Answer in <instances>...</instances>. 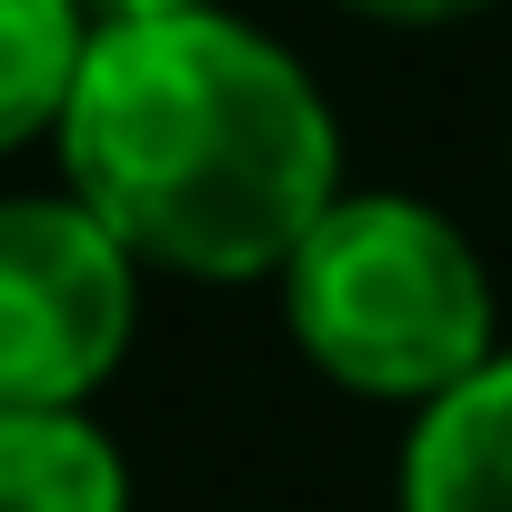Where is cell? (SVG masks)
<instances>
[{
    "label": "cell",
    "mask_w": 512,
    "mask_h": 512,
    "mask_svg": "<svg viewBox=\"0 0 512 512\" xmlns=\"http://www.w3.org/2000/svg\"><path fill=\"white\" fill-rule=\"evenodd\" d=\"M282 322L322 382L412 412L502 352L482 251L412 191H342L302 231L282 262Z\"/></svg>",
    "instance_id": "2"
},
{
    "label": "cell",
    "mask_w": 512,
    "mask_h": 512,
    "mask_svg": "<svg viewBox=\"0 0 512 512\" xmlns=\"http://www.w3.org/2000/svg\"><path fill=\"white\" fill-rule=\"evenodd\" d=\"M151 11H201V0H91V21H151Z\"/></svg>",
    "instance_id": "8"
},
{
    "label": "cell",
    "mask_w": 512,
    "mask_h": 512,
    "mask_svg": "<svg viewBox=\"0 0 512 512\" xmlns=\"http://www.w3.org/2000/svg\"><path fill=\"white\" fill-rule=\"evenodd\" d=\"M61 171L141 272L282 282L302 231L342 201V121L272 31L201 0L91 31Z\"/></svg>",
    "instance_id": "1"
},
{
    "label": "cell",
    "mask_w": 512,
    "mask_h": 512,
    "mask_svg": "<svg viewBox=\"0 0 512 512\" xmlns=\"http://www.w3.org/2000/svg\"><path fill=\"white\" fill-rule=\"evenodd\" d=\"M402 512H512V352L422 402L402 442Z\"/></svg>",
    "instance_id": "4"
},
{
    "label": "cell",
    "mask_w": 512,
    "mask_h": 512,
    "mask_svg": "<svg viewBox=\"0 0 512 512\" xmlns=\"http://www.w3.org/2000/svg\"><path fill=\"white\" fill-rule=\"evenodd\" d=\"M91 0H0V161L61 131L81 61H91Z\"/></svg>",
    "instance_id": "6"
},
{
    "label": "cell",
    "mask_w": 512,
    "mask_h": 512,
    "mask_svg": "<svg viewBox=\"0 0 512 512\" xmlns=\"http://www.w3.org/2000/svg\"><path fill=\"white\" fill-rule=\"evenodd\" d=\"M342 11H362V21H382V31H452V21L492 11V0H342Z\"/></svg>",
    "instance_id": "7"
},
{
    "label": "cell",
    "mask_w": 512,
    "mask_h": 512,
    "mask_svg": "<svg viewBox=\"0 0 512 512\" xmlns=\"http://www.w3.org/2000/svg\"><path fill=\"white\" fill-rule=\"evenodd\" d=\"M141 322V262L81 191L0 201V402H91Z\"/></svg>",
    "instance_id": "3"
},
{
    "label": "cell",
    "mask_w": 512,
    "mask_h": 512,
    "mask_svg": "<svg viewBox=\"0 0 512 512\" xmlns=\"http://www.w3.org/2000/svg\"><path fill=\"white\" fill-rule=\"evenodd\" d=\"M0 512H131V462L81 402H0Z\"/></svg>",
    "instance_id": "5"
}]
</instances>
